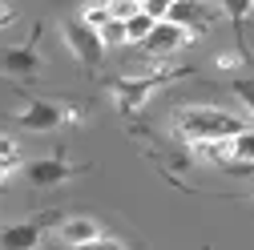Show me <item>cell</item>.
Instances as JSON below:
<instances>
[{"label": "cell", "instance_id": "obj_2", "mask_svg": "<svg viewBox=\"0 0 254 250\" xmlns=\"http://www.w3.org/2000/svg\"><path fill=\"white\" fill-rule=\"evenodd\" d=\"M190 73H194V69H157V73H141V77H117V81L109 85V93H113L117 109H121L125 117H133L162 85H170V81H178V77H190Z\"/></svg>", "mask_w": 254, "mask_h": 250}, {"label": "cell", "instance_id": "obj_12", "mask_svg": "<svg viewBox=\"0 0 254 250\" xmlns=\"http://www.w3.org/2000/svg\"><path fill=\"white\" fill-rule=\"evenodd\" d=\"M157 24H162V20H153L149 12H137L133 20H125V45H145Z\"/></svg>", "mask_w": 254, "mask_h": 250}, {"label": "cell", "instance_id": "obj_17", "mask_svg": "<svg viewBox=\"0 0 254 250\" xmlns=\"http://www.w3.org/2000/svg\"><path fill=\"white\" fill-rule=\"evenodd\" d=\"M141 12H149L153 20H166V12H170V4H166V0H145V4H141Z\"/></svg>", "mask_w": 254, "mask_h": 250}, {"label": "cell", "instance_id": "obj_4", "mask_svg": "<svg viewBox=\"0 0 254 250\" xmlns=\"http://www.w3.org/2000/svg\"><path fill=\"white\" fill-rule=\"evenodd\" d=\"M61 37H65V45H69V53L81 61L85 69H93L97 73L101 65H105V41H101V33H93L89 24H81V16H69V20H61Z\"/></svg>", "mask_w": 254, "mask_h": 250}, {"label": "cell", "instance_id": "obj_5", "mask_svg": "<svg viewBox=\"0 0 254 250\" xmlns=\"http://www.w3.org/2000/svg\"><path fill=\"white\" fill-rule=\"evenodd\" d=\"M41 33H45V24L37 20V24H33V37H28L24 45L0 49V73H4V77H16V81L41 77Z\"/></svg>", "mask_w": 254, "mask_h": 250}, {"label": "cell", "instance_id": "obj_19", "mask_svg": "<svg viewBox=\"0 0 254 250\" xmlns=\"http://www.w3.org/2000/svg\"><path fill=\"white\" fill-rule=\"evenodd\" d=\"M0 158H20V153H16V141H12V137H0Z\"/></svg>", "mask_w": 254, "mask_h": 250}, {"label": "cell", "instance_id": "obj_6", "mask_svg": "<svg viewBox=\"0 0 254 250\" xmlns=\"http://www.w3.org/2000/svg\"><path fill=\"white\" fill-rule=\"evenodd\" d=\"M65 222V214L61 210H45L37 218H28V222H16V226H4L0 230V250H37L45 230L49 226H61Z\"/></svg>", "mask_w": 254, "mask_h": 250}, {"label": "cell", "instance_id": "obj_10", "mask_svg": "<svg viewBox=\"0 0 254 250\" xmlns=\"http://www.w3.org/2000/svg\"><path fill=\"white\" fill-rule=\"evenodd\" d=\"M57 238L65 242V246H73V250H81V246H89V242L101 238V226L93 222V218L77 214V218H65V222L57 226Z\"/></svg>", "mask_w": 254, "mask_h": 250}, {"label": "cell", "instance_id": "obj_15", "mask_svg": "<svg viewBox=\"0 0 254 250\" xmlns=\"http://www.w3.org/2000/svg\"><path fill=\"white\" fill-rule=\"evenodd\" d=\"M109 12H113V20H133L137 12H141V4H137V0H117V4H109Z\"/></svg>", "mask_w": 254, "mask_h": 250}, {"label": "cell", "instance_id": "obj_7", "mask_svg": "<svg viewBox=\"0 0 254 250\" xmlns=\"http://www.w3.org/2000/svg\"><path fill=\"white\" fill-rule=\"evenodd\" d=\"M218 16H222V4H198V0H174L170 12H166L170 24L186 28V33H194V37L206 33V28H210Z\"/></svg>", "mask_w": 254, "mask_h": 250}, {"label": "cell", "instance_id": "obj_18", "mask_svg": "<svg viewBox=\"0 0 254 250\" xmlns=\"http://www.w3.org/2000/svg\"><path fill=\"white\" fill-rule=\"evenodd\" d=\"M81 250H125V242H117V238H109V234H101L97 242H89V246H81Z\"/></svg>", "mask_w": 254, "mask_h": 250}, {"label": "cell", "instance_id": "obj_14", "mask_svg": "<svg viewBox=\"0 0 254 250\" xmlns=\"http://www.w3.org/2000/svg\"><path fill=\"white\" fill-rule=\"evenodd\" d=\"M230 89L242 97V105L254 113V81H250V77H234V81H230Z\"/></svg>", "mask_w": 254, "mask_h": 250}, {"label": "cell", "instance_id": "obj_11", "mask_svg": "<svg viewBox=\"0 0 254 250\" xmlns=\"http://www.w3.org/2000/svg\"><path fill=\"white\" fill-rule=\"evenodd\" d=\"M226 149H230V162H234V166L250 170V166H254V125H246L238 137H230Z\"/></svg>", "mask_w": 254, "mask_h": 250}, {"label": "cell", "instance_id": "obj_21", "mask_svg": "<svg viewBox=\"0 0 254 250\" xmlns=\"http://www.w3.org/2000/svg\"><path fill=\"white\" fill-rule=\"evenodd\" d=\"M214 65H218V69H238V57H234V53H222Z\"/></svg>", "mask_w": 254, "mask_h": 250}, {"label": "cell", "instance_id": "obj_3", "mask_svg": "<svg viewBox=\"0 0 254 250\" xmlns=\"http://www.w3.org/2000/svg\"><path fill=\"white\" fill-rule=\"evenodd\" d=\"M77 121H85V109L65 101H45V97H33L20 113H12V125L28 133H53L61 125H77Z\"/></svg>", "mask_w": 254, "mask_h": 250}, {"label": "cell", "instance_id": "obj_1", "mask_svg": "<svg viewBox=\"0 0 254 250\" xmlns=\"http://www.w3.org/2000/svg\"><path fill=\"white\" fill-rule=\"evenodd\" d=\"M178 133L190 141V145H206V141H230L246 129V121L226 113V109H214V105H186L178 109L174 117Z\"/></svg>", "mask_w": 254, "mask_h": 250}, {"label": "cell", "instance_id": "obj_9", "mask_svg": "<svg viewBox=\"0 0 254 250\" xmlns=\"http://www.w3.org/2000/svg\"><path fill=\"white\" fill-rule=\"evenodd\" d=\"M186 45H194V33H186V28H178V24H170V20H162L149 33V41L141 45V53L145 57H153V61H162V57H174V53H182Z\"/></svg>", "mask_w": 254, "mask_h": 250}, {"label": "cell", "instance_id": "obj_8", "mask_svg": "<svg viewBox=\"0 0 254 250\" xmlns=\"http://www.w3.org/2000/svg\"><path fill=\"white\" fill-rule=\"evenodd\" d=\"M89 166H69L65 158H37V162H28L24 166V178L37 186V190H53V186H65L69 178L85 174Z\"/></svg>", "mask_w": 254, "mask_h": 250}, {"label": "cell", "instance_id": "obj_16", "mask_svg": "<svg viewBox=\"0 0 254 250\" xmlns=\"http://www.w3.org/2000/svg\"><path fill=\"white\" fill-rule=\"evenodd\" d=\"M101 41H105V49H113V45H125V24L121 20H113L105 33H101Z\"/></svg>", "mask_w": 254, "mask_h": 250}, {"label": "cell", "instance_id": "obj_20", "mask_svg": "<svg viewBox=\"0 0 254 250\" xmlns=\"http://www.w3.org/2000/svg\"><path fill=\"white\" fill-rule=\"evenodd\" d=\"M8 24H16V8L0 4V28H8Z\"/></svg>", "mask_w": 254, "mask_h": 250}, {"label": "cell", "instance_id": "obj_13", "mask_svg": "<svg viewBox=\"0 0 254 250\" xmlns=\"http://www.w3.org/2000/svg\"><path fill=\"white\" fill-rule=\"evenodd\" d=\"M81 24H89L93 33H105V28L113 24V12H109V4H89V8H81Z\"/></svg>", "mask_w": 254, "mask_h": 250}]
</instances>
